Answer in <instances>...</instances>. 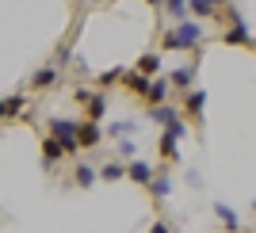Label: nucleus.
<instances>
[{"label":"nucleus","mask_w":256,"mask_h":233,"mask_svg":"<svg viewBox=\"0 0 256 233\" xmlns=\"http://www.w3.org/2000/svg\"><path fill=\"white\" fill-rule=\"evenodd\" d=\"M203 104H206V92H203V88L188 92V115H199V111H203Z\"/></svg>","instance_id":"nucleus-16"},{"label":"nucleus","mask_w":256,"mask_h":233,"mask_svg":"<svg viewBox=\"0 0 256 233\" xmlns=\"http://www.w3.org/2000/svg\"><path fill=\"white\" fill-rule=\"evenodd\" d=\"M157 69H160V58H157V54H146V58L138 62V73H146V76H153Z\"/></svg>","instance_id":"nucleus-19"},{"label":"nucleus","mask_w":256,"mask_h":233,"mask_svg":"<svg viewBox=\"0 0 256 233\" xmlns=\"http://www.w3.org/2000/svg\"><path fill=\"white\" fill-rule=\"evenodd\" d=\"M118 76H122V73H118V69H107V73H100V84H111V80H118Z\"/></svg>","instance_id":"nucleus-24"},{"label":"nucleus","mask_w":256,"mask_h":233,"mask_svg":"<svg viewBox=\"0 0 256 233\" xmlns=\"http://www.w3.org/2000/svg\"><path fill=\"white\" fill-rule=\"evenodd\" d=\"M214 214L222 218V226H226V230H237V226H241V218H237V210H230L226 202H218V206H214Z\"/></svg>","instance_id":"nucleus-12"},{"label":"nucleus","mask_w":256,"mask_h":233,"mask_svg":"<svg viewBox=\"0 0 256 233\" xmlns=\"http://www.w3.org/2000/svg\"><path fill=\"white\" fill-rule=\"evenodd\" d=\"M23 107H27V96H20V92H16V96H8V100H4V118H16V115L23 111Z\"/></svg>","instance_id":"nucleus-10"},{"label":"nucleus","mask_w":256,"mask_h":233,"mask_svg":"<svg viewBox=\"0 0 256 233\" xmlns=\"http://www.w3.org/2000/svg\"><path fill=\"white\" fill-rule=\"evenodd\" d=\"M62 157H65L62 142H58V138H46V142H42V160H46V164H58Z\"/></svg>","instance_id":"nucleus-7"},{"label":"nucleus","mask_w":256,"mask_h":233,"mask_svg":"<svg viewBox=\"0 0 256 233\" xmlns=\"http://www.w3.org/2000/svg\"><path fill=\"white\" fill-rule=\"evenodd\" d=\"M168 12L176 20H188V0H168Z\"/></svg>","instance_id":"nucleus-23"},{"label":"nucleus","mask_w":256,"mask_h":233,"mask_svg":"<svg viewBox=\"0 0 256 233\" xmlns=\"http://www.w3.org/2000/svg\"><path fill=\"white\" fill-rule=\"evenodd\" d=\"M126 88H134V92H146V88H150V76L138 73V69H130V73H126Z\"/></svg>","instance_id":"nucleus-17"},{"label":"nucleus","mask_w":256,"mask_h":233,"mask_svg":"<svg viewBox=\"0 0 256 233\" xmlns=\"http://www.w3.org/2000/svg\"><path fill=\"white\" fill-rule=\"evenodd\" d=\"M164 96H168V80H153V84L146 88V100H150V104H164Z\"/></svg>","instance_id":"nucleus-11"},{"label":"nucleus","mask_w":256,"mask_h":233,"mask_svg":"<svg viewBox=\"0 0 256 233\" xmlns=\"http://www.w3.org/2000/svg\"><path fill=\"white\" fill-rule=\"evenodd\" d=\"M150 191L157 195V199H168V195H172V180H164V176H153V180H150Z\"/></svg>","instance_id":"nucleus-15"},{"label":"nucleus","mask_w":256,"mask_h":233,"mask_svg":"<svg viewBox=\"0 0 256 233\" xmlns=\"http://www.w3.org/2000/svg\"><path fill=\"white\" fill-rule=\"evenodd\" d=\"M0 118H4V100H0Z\"/></svg>","instance_id":"nucleus-27"},{"label":"nucleus","mask_w":256,"mask_h":233,"mask_svg":"<svg viewBox=\"0 0 256 233\" xmlns=\"http://www.w3.org/2000/svg\"><path fill=\"white\" fill-rule=\"evenodd\" d=\"M150 233H168V226H164V222H157V226H153Z\"/></svg>","instance_id":"nucleus-26"},{"label":"nucleus","mask_w":256,"mask_h":233,"mask_svg":"<svg viewBox=\"0 0 256 233\" xmlns=\"http://www.w3.org/2000/svg\"><path fill=\"white\" fill-rule=\"evenodd\" d=\"M118 153H122V157H130V153H134V142H130V138H118Z\"/></svg>","instance_id":"nucleus-25"},{"label":"nucleus","mask_w":256,"mask_h":233,"mask_svg":"<svg viewBox=\"0 0 256 233\" xmlns=\"http://www.w3.org/2000/svg\"><path fill=\"white\" fill-rule=\"evenodd\" d=\"M100 176H104V180H122V176H126V168H122V164H104V172H100Z\"/></svg>","instance_id":"nucleus-22"},{"label":"nucleus","mask_w":256,"mask_h":233,"mask_svg":"<svg viewBox=\"0 0 256 233\" xmlns=\"http://www.w3.org/2000/svg\"><path fill=\"white\" fill-rule=\"evenodd\" d=\"M168 84H176V88H192V84H195V65H184V69H176V73L168 76Z\"/></svg>","instance_id":"nucleus-8"},{"label":"nucleus","mask_w":256,"mask_h":233,"mask_svg":"<svg viewBox=\"0 0 256 233\" xmlns=\"http://www.w3.org/2000/svg\"><path fill=\"white\" fill-rule=\"evenodd\" d=\"M172 34H176L180 50H195V46L203 42V23H195V20H184V23H180V31H172Z\"/></svg>","instance_id":"nucleus-2"},{"label":"nucleus","mask_w":256,"mask_h":233,"mask_svg":"<svg viewBox=\"0 0 256 233\" xmlns=\"http://www.w3.org/2000/svg\"><path fill=\"white\" fill-rule=\"evenodd\" d=\"M76 184H80V188H92V184H96V168H88V164H76Z\"/></svg>","instance_id":"nucleus-20"},{"label":"nucleus","mask_w":256,"mask_h":233,"mask_svg":"<svg viewBox=\"0 0 256 233\" xmlns=\"http://www.w3.org/2000/svg\"><path fill=\"white\" fill-rule=\"evenodd\" d=\"M153 4H160V0H153Z\"/></svg>","instance_id":"nucleus-28"},{"label":"nucleus","mask_w":256,"mask_h":233,"mask_svg":"<svg viewBox=\"0 0 256 233\" xmlns=\"http://www.w3.org/2000/svg\"><path fill=\"white\" fill-rule=\"evenodd\" d=\"M218 4H226V0H188V12H195V16H210Z\"/></svg>","instance_id":"nucleus-14"},{"label":"nucleus","mask_w":256,"mask_h":233,"mask_svg":"<svg viewBox=\"0 0 256 233\" xmlns=\"http://www.w3.org/2000/svg\"><path fill=\"white\" fill-rule=\"evenodd\" d=\"M107 134H111V138H130V134H134V122H111Z\"/></svg>","instance_id":"nucleus-21"},{"label":"nucleus","mask_w":256,"mask_h":233,"mask_svg":"<svg viewBox=\"0 0 256 233\" xmlns=\"http://www.w3.org/2000/svg\"><path fill=\"white\" fill-rule=\"evenodd\" d=\"M126 176H130L134 184H150V180H153V168L146 164V160H130V164H126Z\"/></svg>","instance_id":"nucleus-5"},{"label":"nucleus","mask_w":256,"mask_h":233,"mask_svg":"<svg viewBox=\"0 0 256 233\" xmlns=\"http://www.w3.org/2000/svg\"><path fill=\"white\" fill-rule=\"evenodd\" d=\"M84 107H88V115L96 118H104V111H107V96H100V92H88V100H84Z\"/></svg>","instance_id":"nucleus-6"},{"label":"nucleus","mask_w":256,"mask_h":233,"mask_svg":"<svg viewBox=\"0 0 256 233\" xmlns=\"http://www.w3.org/2000/svg\"><path fill=\"white\" fill-rule=\"evenodd\" d=\"M54 80H58V69H54V65H46V69H38V73L31 76V84H34V88H50Z\"/></svg>","instance_id":"nucleus-13"},{"label":"nucleus","mask_w":256,"mask_h":233,"mask_svg":"<svg viewBox=\"0 0 256 233\" xmlns=\"http://www.w3.org/2000/svg\"><path fill=\"white\" fill-rule=\"evenodd\" d=\"M153 118H157L160 126H172V122H180L176 107H164V104H153Z\"/></svg>","instance_id":"nucleus-9"},{"label":"nucleus","mask_w":256,"mask_h":233,"mask_svg":"<svg viewBox=\"0 0 256 233\" xmlns=\"http://www.w3.org/2000/svg\"><path fill=\"white\" fill-rule=\"evenodd\" d=\"M160 157H168V160L180 157V149H176V138H172L168 130H164V138H160Z\"/></svg>","instance_id":"nucleus-18"},{"label":"nucleus","mask_w":256,"mask_h":233,"mask_svg":"<svg viewBox=\"0 0 256 233\" xmlns=\"http://www.w3.org/2000/svg\"><path fill=\"white\" fill-rule=\"evenodd\" d=\"M100 138H104V130H100L96 118H88V122H76V146H80V149L100 146Z\"/></svg>","instance_id":"nucleus-3"},{"label":"nucleus","mask_w":256,"mask_h":233,"mask_svg":"<svg viewBox=\"0 0 256 233\" xmlns=\"http://www.w3.org/2000/svg\"><path fill=\"white\" fill-rule=\"evenodd\" d=\"M50 138L62 142L65 153H76V122H69V118H50Z\"/></svg>","instance_id":"nucleus-1"},{"label":"nucleus","mask_w":256,"mask_h":233,"mask_svg":"<svg viewBox=\"0 0 256 233\" xmlns=\"http://www.w3.org/2000/svg\"><path fill=\"white\" fill-rule=\"evenodd\" d=\"M230 20H234V27H226V42H234V46H245V42H252V38H248V27L241 23V16H237L234 8H230Z\"/></svg>","instance_id":"nucleus-4"}]
</instances>
